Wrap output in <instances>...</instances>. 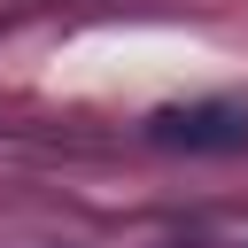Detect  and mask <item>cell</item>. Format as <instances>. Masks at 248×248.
<instances>
[{
	"mask_svg": "<svg viewBox=\"0 0 248 248\" xmlns=\"http://www.w3.org/2000/svg\"><path fill=\"white\" fill-rule=\"evenodd\" d=\"M147 140L186 147V155H232L248 147V101H186V108H155Z\"/></svg>",
	"mask_w": 248,
	"mask_h": 248,
	"instance_id": "cell-1",
	"label": "cell"
}]
</instances>
